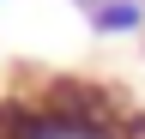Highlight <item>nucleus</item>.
Here are the masks:
<instances>
[{
	"mask_svg": "<svg viewBox=\"0 0 145 139\" xmlns=\"http://www.w3.org/2000/svg\"><path fill=\"white\" fill-rule=\"evenodd\" d=\"M0 139H127V109L103 85L54 79L42 97L0 103Z\"/></svg>",
	"mask_w": 145,
	"mask_h": 139,
	"instance_id": "obj_1",
	"label": "nucleus"
},
{
	"mask_svg": "<svg viewBox=\"0 0 145 139\" xmlns=\"http://www.w3.org/2000/svg\"><path fill=\"white\" fill-rule=\"evenodd\" d=\"M85 24L97 30V37H139L145 30V6L139 0H97V6L85 12Z\"/></svg>",
	"mask_w": 145,
	"mask_h": 139,
	"instance_id": "obj_2",
	"label": "nucleus"
},
{
	"mask_svg": "<svg viewBox=\"0 0 145 139\" xmlns=\"http://www.w3.org/2000/svg\"><path fill=\"white\" fill-rule=\"evenodd\" d=\"M139 6H145V0H139Z\"/></svg>",
	"mask_w": 145,
	"mask_h": 139,
	"instance_id": "obj_3",
	"label": "nucleus"
}]
</instances>
